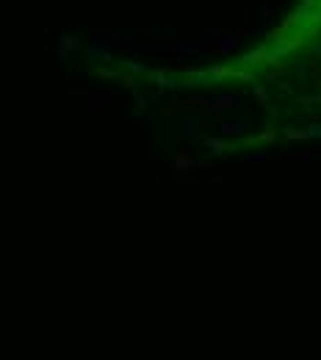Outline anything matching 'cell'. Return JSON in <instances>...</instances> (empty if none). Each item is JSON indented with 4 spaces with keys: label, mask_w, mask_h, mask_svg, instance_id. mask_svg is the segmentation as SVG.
<instances>
[{
    "label": "cell",
    "mask_w": 321,
    "mask_h": 360,
    "mask_svg": "<svg viewBox=\"0 0 321 360\" xmlns=\"http://www.w3.org/2000/svg\"><path fill=\"white\" fill-rule=\"evenodd\" d=\"M244 102V97L238 92H224V94H216V97H200L194 100V106H202L208 114H219V111H227V108H238Z\"/></svg>",
    "instance_id": "obj_1"
},
{
    "label": "cell",
    "mask_w": 321,
    "mask_h": 360,
    "mask_svg": "<svg viewBox=\"0 0 321 360\" xmlns=\"http://www.w3.org/2000/svg\"><path fill=\"white\" fill-rule=\"evenodd\" d=\"M302 44H304V34H302V30H294L291 36L286 34L282 39L272 42V48H268V50H272V53H277L280 58H282V56H288V53H294V50H299Z\"/></svg>",
    "instance_id": "obj_2"
},
{
    "label": "cell",
    "mask_w": 321,
    "mask_h": 360,
    "mask_svg": "<svg viewBox=\"0 0 321 360\" xmlns=\"http://www.w3.org/2000/svg\"><path fill=\"white\" fill-rule=\"evenodd\" d=\"M238 44H241V39H238L236 34H227V36L219 34V36H216V42H214V50H216L219 56H230L232 50L238 48Z\"/></svg>",
    "instance_id": "obj_3"
},
{
    "label": "cell",
    "mask_w": 321,
    "mask_h": 360,
    "mask_svg": "<svg viewBox=\"0 0 321 360\" xmlns=\"http://www.w3.org/2000/svg\"><path fill=\"white\" fill-rule=\"evenodd\" d=\"M266 50H268V42H266V44H258L255 50H250V53H244V56H241V61H238V64H241V66H246V70H252V66H258V64L263 61Z\"/></svg>",
    "instance_id": "obj_4"
},
{
    "label": "cell",
    "mask_w": 321,
    "mask_h": 360,
    "mask_svg": "<svg viewBox=\"0 0 321 360\" xmlns=\"http://www.w3.org/2000/svg\"><path fill=\"white\" fill-rule=\"evenodd\" d=\"M222 136H244L246 130H250V122L244 120H232V122H222Z\"/></svg>",
    "instance_id": "obj_5"
},
{
    "label": "cell",
    "mask_w": 321,
    "mask_h": 360,
    "mask_svg": "<svg viewBox=\"0 0 321 360\" xmlns=\"http://www.w3.org/2000/svg\"><path fill=\"white\" fill-rule=\"evenodd\" d=\"M230 72H232V66H224V64H214V66H208L205 70V75H208L214 84H219V80H224V78H230Z\"/></svg>",
    "instance_id": "obj_6"
},
{
    "label": "cell",
    "mask_w": 321,
    "mask_h": 360,
    "mask_svg": "<svg viewBox=\"0 0 321 360\" xmlns=\"http://www.w3.org/2000/svg\"><path fill=\"white\" fill-rule=\"evenodd\" d=\"M202 144L208 147L214 156H219V152H224L227 150V138H216V136H208V138H202Z\"/></svg>",
    "instance_id": "obj_7"
},
{
    "label": "cell",
    "mask_w": 321,
    "mask_h": 360,
    "mask_svg": "<svg viewBox=\"0 0 321 360\" xmlns=\"http://www.w3.org/2000/svg\"><path fill=\"white\" fill-rule=\"evenodd\" d=\"M191 166H194V161L188 158V152L180 150L178 152V161H174V172H186V169H191Z\"/></svg>",
    "instance_id": "obj_8"
},
{
    "label": "cell",
    "mask_w": 321,
    "mask_h": 360,
    "mask_svg": "<svg viewBox=\"0 0 321 360\" xmlns=\"http://www.w3.org/2000/svg\"><path fill=\"white\" fill-rule=\"evenodd\" d=\"M274 138H277V136H274V125L268 122V125L263 128V133L258 136V144H274Z\"/></svg>",
    "instance_id": "obj_9"
},
{
    "label": "cell",
    "mask_w": 321,
    "mask_h": 360,
    "mask_svg": "<svg viewBox=\"0 0 321 360\" xmlns=\"http://www.w3.org/2000/svg\"><path fill=\"white\" fill-rule=\"evenodd\" d=\"M296 25H302V20H299V14H296V12H291L286 20H282V25H280V28H282V30L288 34V30H291V28H296Z\"/></svg>",
    "instance_id": "obj_10"
},
{
    "label": "cell",
    "mask_w": 321,
    "mask_h": 360,
    "mask_svg": "<svg viewBox=\"0 0 321 360\" xmlns=\"http://www.w3.org/2000/svg\"><path fill=\"white\" fill-rule=\"evenodd\" d=\"M230 78H238V80H246V84H255V72L252 70H232Z\"/></svg>",
    "instance_id": "obj_11"
},
{
    "label": "cell",
    "mask_w": 321,
    "mask_h": 360,
    "mask_svg": "<svg viewBox=\"0 0 321 360\" xmlns=\"http://www.w3.org/2000/svg\"><path fill=\"white\" fill-rule=\"evenodd\" d=\"M296 106H302L304 111H316V108H318V102H316V94H313V97H304V94L299 97V94H296Z\"/></svg>",
    "instance_id": "obj_12"
},
{
    "label": "cell",
    "mask_w": 321,
    "mask_h": 360,
    "mask_svg": "<svg viewBox=\"0 0 321 360\" xmlns=\"http://www.w3.org/2000/svg\"><path fill=\"white\" fill-rule=\"evenodd\" d=\"M255 100L260 102L263 108L268 106V92H266V86H263V84H258V80H255Z\"/></svg>",
    "instance_id": "obj_13"
},
{
    "label": "cell",
    "mask_w": 321,
    "mask_h": 360,
    "mask_svg": "<svg viewBox=\"0 0 321 360\" xmlns=\"http://www.w3.org/2000/svg\"><path fill=\"white\" fill-rule=\"evenodd\" d=\"M108 102H111V100H108L106 94H89V108H92V111H97V108L108 106Z\"/></svg>",
    "instance_id": "obj_14"
},
{
    "label": "cell",
    "mask_w": 321,
    "mask_h": 360,
    "mask_svg": "<svg viewBox=\"0 0 321 360\" xmlns=\"http://www.w3.org/2000/svg\"><path fill=\"white\" fill-rule=\"evenodd\" d=\"M286 138H288V142H296V138H308V130H304V128H286Z\"/></svg>",
    "instance_id": "obj_15"
},
{
    "label": "cell",
    "mask_w": 321,
    "mask_h": 360,
    "mask_svg": "<svg viewBox=\"0 0 321 360\" xmlns=\"http://www.w3.org/2000/svg\"><path fill=\"white\" fill-rule=\"evenodd\" d=\"M274 12H277L274 6H260V8H258V20H260V25H266L268 20L274 17Z\"/></svg>",
    "instance_id": "obj_16"
},
{
    "label": "cell",
    "mask_w": 321,
    "mask_h": 360,
    "mask_svg": "<svg viewBox=\"0 0 321 360\" xmlns=\"http://www.w3.org/2000/svg\"><path fill=\"white\" fill-rule=\"evenodd\" d=\"M304 66H308L310 78H316V80L321 78V64H318V61H316V58H308V61H304Z\"/></svg>",
    "instance_id": "obj_17"
},
{
    "label": "cell",
    "mask_w": 321,
    "mask_h": 360,
    "mask_svg": "<svg viewBox=\"0 0 321 360\" xmlns=\"http://www.w3.org/2000/svg\"><path fill=\"white\" fill-rule=\"evenodd\" d=\"M260 64H266V66H282V58H280L277 53H272V50H266V56H263Z\"/></svg>",
    "instance_id": "obj_18"
},
{
    "label": "cell",
    "mask_w": 321,
    "mask_h": 360,
    "mask_svg": "<svg viewBox=\"0 0 321 360\" xmlns=\"http://www.w3.org/2000/svg\"><path fill=\"white\" fill-rule=\"evenodd\" d=\"M241 161L244 164H266L268 156H263V152H250V156H241Z\"/></svg>",
    "instance_id": "obj_19"
},
{
    "label": "cell",
    "mask_w": 321,
    "mask_h": 360,
    "mask_svg": "<svg viewBox=\"0 0 321 360\" xmlns=\"http://www.w3.org/2000/svg\"><path fill=\"white\" fill-rule=\"evenodd\" d=\"M286 158H291V161H296V164H304V161H310V150H304V152H286Z\"/></svg>",
    "instance_id": "obj_20"
},
{
    "label": "cell",
    "mask_w": 321,
    "mask_h": 360,
    "mask_svg": "<svg viewBox=\"0 0 321 360\" xmlns=\"http://www.w3.org/2000/svg\"><path fill=\"white\" fill-rule=\"evenodd\" d=\"M58 44H61V53H66V50L78 48V42L72 39V36H61V39H58Z\"/></svg>",
    "instance_id": "obj_21"
},
{
    "label": "cell",
    "mask_w": 321,
    "mask_h": 360,
    "mask_svg": "<svg viewBox=\"0 0 321 360\" xmlns=\"http://www.w3.org/2000/svg\"><path fill=\"white\" fill-rule=\"evenodd\" d=\"M294 12H296V14H299V20H302V22H308V14H310V12H313V8H308V6H302V3H299V6H296V8H294Z\"/></svg>",
    "instance_id": "obj_22"
},
{
    "label": "cell",
    "mask_w": 321,
    "mask_h": 360,
    "mask_svg": "<svg viewBox=\"0 0 321 360\" xmlns=\"http://www.w3.org/2000/svg\"><path fill=\"white\" fill-rule=\"evenodd\" d=\"M304 130H308V138H321V125H310Z\"/></svg>",
    "instance_id": "obj_23"
},
{
    "label": "cell",
    "mask_w": 321,
    "mask_h": 360,
    "mask_svg": "<svg viewBox=\"0 0 321 360\" xmlns=\"http://www.w3.org/2000/svg\"><path fill=\"white\" fill-rule=\"evenodd\" d=\"M294 72H296V78H299V80H302V78H308V66H304V61H302V64H299Z\"/></svg>",
    "instance_id": "obj_24"
},
{
    "label": "cell",
    "mask_w": 321,
    "mask_h": 360,
    "mask_svg": "<svg viewBox=\"0 0 321 360\" xmlns=\"http://www.w3.org/2000/svg\"><path fill=\"white\" fill-rule=\"evenodd\" d=\"M302 34H304V36H318V25H313V22H310L308 28L302 30Z\"/></svg>",
    "instance_id": "obj_25"
},
{
    "label": "cell",
    "mask_w": 321,
    "mask_h": 360,
    "mask_svg": "<svg viewBox=\"0 0 321 360\" xmlns=\"http://www.w3.org/2000/svg\"><path fill=\"white\" fill-rule=\"evenodd\" d=\"M266 80H268V84H274V80H280V66H277V70H268Z\"/></svg>",
    "instance_id": "obj_26"
},
{
    "label": "cell",
    "mask_w": 321,
    "mask_h": 360,
    "mask_svg": "<svg viewBox=\"0 0 321 360\" xmlns=\"http://www.w3.org/2000/svg\"><path fill=\"white\" fill-rule=\"evenodd\" d=\"M241 144H246V147H255V144H258V136H244V138H241Z\"/></svg>",
    "instance_id": "obj_27"
},
{
    "label": "cell",
    "mask_w": 321,
    "mask_h": 360,
    "mask_svg": "<svg viewBox=\"0 0 321 360\" xmlns=\"http://www.w3.org/2000/svg\"><path fill=\"white\" fill-rule=\"evenodd\" d=\"M277 89L282 92V94H291V86H288L286 80H277Z\"/></svg>",
    "instance_id": "obj_28"
},
{
    "label": "cell",
    "mask_w": 321,
    "mask_h": 360,
    "mask_svg": "<svg viewBox=\"0 0 321 360\" xmlns=\"http://www.w3.org/2000/svg\"><path fill=\"white\" fill-rule=\"evenodd\" d=\"M236 36L241 39V42H244L246 36H252V34H250V28H238V30H236Z\"/></svg>",
    "instance_id": "obj_29"
},
{
    "label": "cell",
    "mask_w": 321,
    "mask_h": 360,
    "mask_svg": "<svg viewBox=\"0 0 321 360\" xmlns=\"http://www.w3.org/2000/svg\"><path fill=\"white\" fill-rule=\"evenodd\" d=\"M266 111H268V116H274V120H277V116H280V111H277V108H274V106H266Z\"/></svg>",
    "instance_id": "obj_30"
},
{
    "label": "cell",
    "mask_w": 321,
    "mask_h": 360,
    "mask_svg": "<svg viewBox=\"0 0 321 360\" xmlns=\"http://www.w3.org/2000/svg\"><path fill=\"white\" fill-rule=\"evenodd\" d=\"M313 56H316V58H321V42L313 44Z\"/></svg>",
    "instance_id": "obj_31"
},
{
    "label": "cell",
    "mask_w": 321,
    "mask_h": 360,
    "mask_svg": "<svg viewBox=\"0 0 321 360\" xmlns=\"http://www.w3.org/2000/svg\"><path fill=\"white\" fill-rule=\"evenodd\" d=\"M299 3H302V6H308V8H313V6H316V0H299Z\"/></svg>",
    "instance_id": "obj_32"
},
{
    "label": "cell",
    "mask_w": 321,
    "mask_h": 360,
    "mask_svg": "<svg viewBox=\"0 0 321 360\" xmlns=\"http://www.w3.org/2000/svg\"><path fill=\"white\" fill-rule=\"evenodd\" d=\"M280 3H286V0H277V6H280Z\"/></svg>",
    "instance_id": "obj_33"
}]
</instances>
